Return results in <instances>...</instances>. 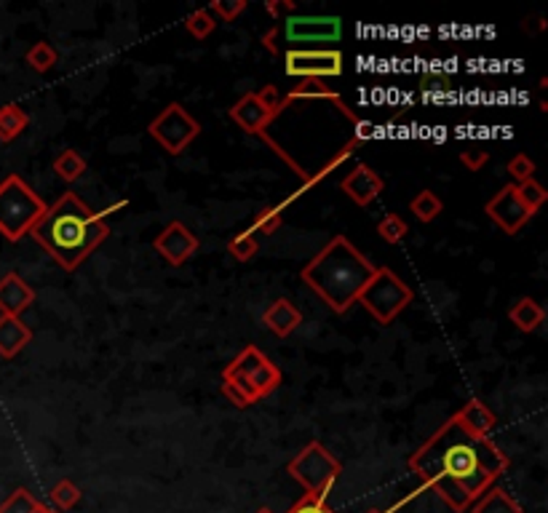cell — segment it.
<instances>
[{"mask_svg":"<svg viewBox=\"0 0 548 513\" xmlns=\"http://www.w3.org/2000/svg\"><path fill=\"white\" fill-rule=\"evenodd\" d=\"M509 174L514 176V184H519V182H527V179H533V174H535V164H533V158H527L525 153H517L511 161H509Z\"/></svg>","mask_w":548,"mask_h":513,"instance_id":"d590c367","label":"cell"},{"mask_svg":"<svg viewBox=\"0 0 548 513\" xmlns=\"http://www.w3.org/2000/svg\"><path fill=\"white\" fill-rule=\"evenodd\" d=\"M281 107L268 105L257 91L244 94L233 107H230V121L235 126H241L246 134H265V129L281 115Z\"/></svg>","mask_w":548,"mask_h":513,"instance_id":"8fae6325","label":"cell"},{"mask_svg":"<svg viewBox=\"0 0 548 513\" xmlns=\"http://www.w3.org/2000/svg\"><path fill=\"white\" fill-rule=\"evenodd\" d=\"M46 513H59V511H51V509H48V511H46Z\"/></svg>","mask_w":548,"mask_h":513,"instance_id":"7bdbcfd3","label":"cell"},{"mask_svg":"<svg viewBox=\"0 0 548 513\" xmlns=\"http://www.w3.org/2000/svg\"><path fill=\"white\" fill-rule=\"evenodd\" d=\"M222 393L238 409H246V406L260 401V396L252 388V382L246 377H238V374H222Z\"/></svg>","mask_w":548,"mask_h":513,"instance_id":"44dd1931","label":"cell"},{"mask_svg":"<svg viewBox=\"0 0 548 513\" xmlns=\"http://www.w3.org/2000/svg\"><path fill=\"white\" fill-rule=\"evenodd\" d=\"M30 126V115L19 105L0 107V142H13Z\"/></svg>","mask_w":548,"mask_h":513,"instance_id":"7402d4cb","label":"cell"},{"mask_svg":"<svg viewBox=\"0 0 548 513\" xmlns=\"http://www.w3.org/2000/svg\"><path fill=\"white\" fill-rule=\"evenodd\" d=\"M46 209L48 203L19 174H8L0 182V235L5 241L16 244L30 235Z\"/></svg>","mask_w":548,"mask_h":513,"instance_id":"277c9868","label":"cell"},{"mask_svg":"<svg viewBox=\"0 0 548 513\" xmlns=\"http://www.w3.org/2000/svg\"><path fill=\"white\" fill-rule=\"evenodd\" d=\"M32 303L35 292L19 273H5L0 278V316H21Z\"/></svg>","mask_w":548,"mask_h":513,"instance_id":"9a60e30c","label":"cell"},{"mask_svg":"<svg viewBox=\"0 0 548 513\" xmlns=\"http://www.w3.org/2000/svg\"><path fill=\"white\" fill-rule=\"evenodd\" d=\"M48 506H43L30 490L16 487L3 503H0V513H46Z\"/></svg>","mask_w":548,"mask_h":513,"instance_id":"cb8c5ba5","label":"cell"},{"mask_svg":"<svg viewBox=\"0 0 548 513\" xmlns=\"http://www.w3.org/2000/svg\"><path fill=\"white\" fill-rule=\"evenodd\" d=\"M227 252L233 260L238 262H249L257 252H260V241L254 238L252 230H244V233H235L230 241H227Z\"/></svg>","mask_w":548,"mask_h":513,"instance_id":"4316f807","label":"cell"},{"mask_svg":"<svg viewBox=\"0 0 548 513\" xmlns=\"http://www.w3.org/2000/svg\"><path fill=\"white\" fill-rule=\"evenodd\" d=\"M51 503L56 506V511H70L81 503V490L70 479H62L51 487Z\"/></svg>","mask_w":548,"mask_h":513,"instance_id":"4dcf8cb0","label":"cell"},{"mask_svg":"<svg viewBox=\"0 0 548 513\" xmlns=\"http://www.w3.org/2000/svg\"><path fill=\"white\" fill-rule=\"evenodd\" d=\"M471 513H525L522 506L503 490V487H490L474 506L468 509Z\"/></svg>","mask_w":548,"mask_h":513,"instance_id":"ffe728a7","label":"cell"},{"mask_svg":"<svg viewBox=\"0 0 548 513\" xmlns=\"http://www.w3.org/2000/svg\"><path fill=\"white\" fill-rule=\"evenodd\" d=\"M198 235L184 225V222H180V219H175V222H169L158 235H156V241H153V249L169 262V265H175V268H180V265H184L195 252H198Z\"/></svg>","mask_w":548,"mask_h":513,"instance_id":"7c38bea8","label":"cell"},{"mask_svg":"<svg viewBox=\"0 0 548 513\" xmlns=\"http://www.w3.org/2000/svg\"><path fill=\"white\" fill-rule=\"evenodd\" d=\"M509 321L525 332V335H533L544 321H546V311L538 300L533 297H519L511 308H509Z\"/></svg>","mask_w":548,"mask_h":513,"instance_id":"ac0fdd59","label":"cell"},{"mask_svg":"<svg viewBox=\"0 0 548 513\" xmlns=\"http://www.w3.org/2000/svg\"><path fill=\"white\" fill-rule=\"evenodd\" d=\"M257 513H273V511H270V509H260V511H257Z\"/></svg>","mask_w":548,"mask_h":513,"instance_id":"60d3db41","label":"cell"},{"mask_svg":"<svg viewBox=\"0 0 548 513\" xmlns=\"http://www.w3.org/2000/svg\"><path fill=\"white\" fill-rule=\"evenodd\" d=\"M276 35H278V30H276V27H273L270 32H265V35H262V46H265L270 54H281V48H278V43H276Z\"/></svg>","mask_w":548,"mask_h":513,"instance_id":"ab89813d","label":"cell"},{"mask_svg":"<svg viewBox=\"0 0 548 513\" xmlns=\"http://www.w3.org/2000/svg\"><path fill=\"white\" fill-rule=\"evenodd\" d=\"M287 471L305 490V495H319V498L330 500V495H332V490L343 474V463L321 441H311L305 449H300L289 460Z\"/></svg>","mask_w":548,"mask_h":513,"instance_id":"5b68a950","label":"cell"},{"mask_svg":"<svg viewBox=\"0 0 548 513\" xmlns=\"http://www.w3.org/2000/svg\"><path fill=\"white\" fill-rule=\"evenodd\" d=\"M32 340L30 327L19 316H0V355L13 358Z\"/></svg>","mask_w":548,"mask_h":513,"instance_id":"e0dca14e","label":"cell"},{"mask_svg":"<svg viewBox=\"0 0 548 513\" xmlns=\"http://www.w3.org/2000/svg\"><path fill=\"white\" fill-rule=\"evenodd\" d=\"M30 235L51 254V260L62 270L73 273L91 257L97 246L107 241L110 227L75 192H64L46 209Z\"/></svg>","mask_w":548,"mask_h":513,"instance_id":"7a4b0ae2","label":"cell"},{"mask_svg":"<svg viewBox=\"0 0 548 513\" xmlns=\"http://www.w3.org/2000/svg\"><path fill=\"white\" fill-rule=\"evenodd\" d=\"M184 30L195 38V40H206L214 30H217V19L209 13V8H198L184 19Z\"/></svg>","mask_w":548,"mask_h":513,"instance_id":"f1b7e54d","label":"cell"},{"mask_svg":"<svg viewBox=\"0 0 548 513\" xmlns=\"http://www.w3.org/2000/svg\"><path fill=\"white\" fill-rule=\"evenodd\" d=\"M287 513H335V509L330 506L327 498H319V495H303L292 509Z\"/></svg>","mask_w":548,"mask_h":513,"instance_id":"e575fe53","label":"cell"},{"mask_svg":"<svg viewBox=\"0 0 548 513\" xmlns=\"http://www.w3.org/2000/svg\"><path fill=\"white\" fill-rule=\"evenodd\" d=\"M300 99H330V102H335L338 107H346L343 99H340L324 81H319V78H308V81H303L300 86H295V89L281 99V105H284V110H287V105L300 102Z\"/></svg>","mask_w":548,"mask_h":513,"instance_id":"d6986e66","label":"cell"},{"mask_svg":"<svg viewBox=\"0 0 548 513\" xmlns=\"http://www.w3.org/2000/svg\"><path fill=\"white\" fill-rule=\"evenodd\" d=\"M412 300H415V292L390 268H377L364 292L359 295V303L364 305L366 313L382 327L393 324L398 313L409 308Z\"/></svg>","mask_w":548,"mask_h":513,"instance_id":"8992f818","label":"cell"},{"mask_svg":"<svg viewBox=\"0 0 548 513\" xmlns=\"http://www.w3.org/2000/svg\"><path fill=\"white\" fill-rule=\"evenodd\" d=\"M340 190L356 203V206H369L382 190H385V182L377 171L366 164H356L354 169L348 171L343 179H340Z\"/></svg>","mask_w":548,"mask_h":513,"instance_id":"4fadbf2b","label":"cell"},{"mask_svg":"<svg viewBox=\"0 0 548 513\" xmlns=\"http://www.w3.org/2000/svg\"><path fill=\"white\" fill-rule=\"evenodd\" d=\"M281 209L284 206H276V209H262L257 217H254V230L252 233H262V235H273L278 227H281V222H284V217H281Z\"/></svg>","mask_w":548,"mask_h":513,"instance_id":"d6a6232c","label":"cell"},{"mask_svg":"<svg viewBox=\"0 0 548 513\" xmlns=\"http://www.w3.org/2000/svg\"><path fill=\"white\" fill-rule=\"evenodd\" d=\"M244 11H246V0H214L209 5V13L214 19L219 16L222 21H235Z\"/></svg>","mask_w":548,"mask_h":513,"instance_id":"836d02e7","label":"cell"},{"mask_svg":"<svg viewBox=\"0 0 548 513\" xmlns=\"http://www.w3.org/2000/svg\"><path fill=\"white\" fill-rule=\"evenodd\" d=\"M366 513H388V511H377V509H372V511H366Z\"/></svg>","mask_w":548,"mask_h":513,"instance_id":"b9f144b4","label":"cell"},{"mask_svg":"<svg viewBox=\"0 0 548 513\" xmlns=\"http://www.w3.org/2000/svg\"><path fill=\"white\" fill-rule=\"evenodd\" d=\"M262 324L276 335V338H289L292 332H297L300 329V324H303V313H300V308L297 305H292L289 300H276L265 313H262Z\"/></svg>","mask_w":548,"mask_h":513,"instance_id":"2e32d148","label":"cell"},{"mask_svg":"<svg viewBox=\"0 0 548 513\" xmlns=\"http://www.w3.org/2000/svg\"><path fill=\"white\" fill-rule=\"evenodd\" d=\"M452 420H455L468 436H474V439H490L492 428L498 425L495 412H492L484 401H479V398L466 401L463 409H458V412L452 415Z\"/></svg>","mask_w":548,"mask_h":513,"instance_id":"5bb4252c","label":"cell"},{"mask_svg":"<svg viewBox=\"0 0 548 513\" xmlns=\"http://www.w3.org/2000/svg\"><path fill=\"white\" fill-rule=\"evenodd\" d=\"M284 70L289 78H338L346 70L343 51L338 48H287L284 51Z\"/></svg>","mask_w":548,"mask_h":513,"instance_id":"ba28073f","label":"cell"},{"mask_svg":"<svg viewBox=\"0 0 548 513\" xmlns=\"http://www.w3.org/2000/svg\"><path fill=\"white\" fill-rule=\"evenodd\" d=\"M374 270L377 268L346 235H335L316 257L303 265L300 278L321 297L330 311L343 316L351 311L354 303H359V295L364 292Z\"/></svg>","mask_w":548,"mask_h":513,"instance_id":"3957f363","label":"cell"},{"mask_svg":"<svg viewBox=\"0 0 548 513\" xmlns=\"http://www.w3.org/2000/svg\"><path fill=\"white\" fill-rule=\"evenodd\" d=\"M417 474L455 513L468 511L509 471L506 452L492 439L468 436L452 417L409 457Z\"/></svg>","mask_w":548,"mask_h":513,"instance_id":"6da1fadb","label":"cell"},{"mask_svg":"<svg viewBox=\"0 0 548 513\" xmlns=\"http://www.w3.org/2000/svg\"><path fill=\"white\" fill-rule=\"evenodd\" d=\"M517 192H519V201L527 206V211L530 214H535L544 203H546V198H548V192H546V187L533 176V179H527V182H519L517 184Z\"/></svg>","mask_w":548,"mask_h":513,"instance_id":"f546056e","label":"cell"},{"mask_svg":"<svg viewBox=\"0 0 548 513\" xmlns=\"http://www.w3.org/2000/svg\"><path fill=\"white\" fill-rule=\"evenodd\" d=\"M484 214L506 233V235H517L530 219L533 214L527 211V206L519 201V192H517V184H506L501 187L487 203H484Z\"/></svg>","mask_w":548,"mask_h":513,"instance_id":"30bf717a","label":"cell"},{"mask_svg":"<svg viewBox=\"0 0 548 513\" xmlns=\"http://www.w3.org/2000/svg\"><path fill=\"white\" fill-rule=\"evenodd\" d=\"M24 62L35 70V73H48L54 64H56V51H54V46L51 43H46V40H40V43H35L27 54H24Z\"/></svg>","mask_w":548,"mask_h":513,"instance_id":"83f0119b","label":"cell"},{"mask_svg":"<svg viewBox=\"0 0 548 513\" xmlns=\"http://www.w3.org/2000/svg\"><path fill=\"white\" fill-rule=\"evenodd\" d=\"M89 169L86 158L78 153V150H62L56 158H54V171L62 182H75L78 176H83V171Z\"/></svg>","mask_w":548,"mask_h":513,"instance_id":"484cf974","label":"cell"},{"mask_svg":"<svg viewBox=\"0 0 548 513\" xmlns=\"http://www.w3.org/2000/svg\"><path fill=\"white\" fill-rule=\"evenodd\" d=\"M407 233H409V225H407L398 214H385V217L377 222V235H380L385 244H398Z\"/></svg>","mask_w":548,"mask_h":513,"instance_id":"1f68e13d","label":"cell"},{"mask_svg":"<svg viewBox=\"0 0 548 513\" xmlns=\"http://www.w3.org/2000/svg\"><path fill=\"white\" fill-rule=\"evenodd\" d=\"M487 161H490V150H484V148H471V150L460 153V164L468 171H479Z\"/></svg>","mask_w":548,"mask_h":513,"instance_id":"8d00e7d4","label":"cell"},{"mask_svg":"<svg viewBox=\"0 0 548 513\" xmlns=\"http://www.w3.org/2000/svg\"><path fill=\"white\" fill-rule=\"evenodd\" d=\"M409 211L420 219V222H433L441 211H444V203L441 198L433 192V190H420L412 201H409Z\"/></svg>","mask_w":548,"mask_h":513,"instance_id":"d4e9b609","label":"cell"},{"mask_svg":"<svg viewBox=\"0 0 548 513\" xmlns=\"http://www.w3.org/2000/svg\"><path fill=\"white\" fill-rule=\"evenodd\" d=\"M284 35L289 48L338 43L343 35V21L338 16H289L284 19Z\"/></svg>","mask_w":548,"mask_h":513,"instance_id":"9c48e42d","label":"cell"},{"mask_svg":"<svg viewBox=\"0 0 548 513\" xmlns=\"http://www.w3.org/2000/svg\"><path fill=\"white\" fill-rule=\"evenodd\" d=\"M295 8H297V5L289 3V0H287V3H276V0H268V3H265V11H268L270 16H278L281 11H295Z\"/></svg>","mask_w":548,"mask_h":513,"instance_id":"f35d334b","label":"cell"},{"mask_svg":"<svg viewBox=\"0 0 548 513\" xmlns=\"http://www.w3.org/2000/svg\"><path fill=\"white\" fill-rule=\"evenodd\" d=\"M148 134L169 153L180 156L184 153L201 134V124L184 110L180 102H169L148 126Z\"/></svg>","mask_w":548,"mask_h":513,"instance_id":"52a82bcc","label":"cell"},{"mask_svg":"<svg viewBox=\"0 0 548 513\" xmlns=\"http://www.w3.org/2000/svg\"><path fill=\"white\" fill-rule=\"evenodd\" d=\"M246 380L252 382V388L257 390V396L265 398V396H270V393L281 385L284 374H281V369H278L270 358H265V361H262V363H260Z\"/></svg>","mask_w":548,"mask_h":513,"instance_id":"603a6c76","label":"cell"},{"mask_svg":"<svg viewBox=\"0 0 548 513\" xmlns=\"http://www.w3.org/2000/svg\"><path fill=\"white\" fill-rule=\"evenodd\" d=\"M450 89H452V83L447 75H425L420 81V91H425V94H447Z\"/></svg>","mask_w":548,"mask_h":513,"instance_id":"74e56055","label":"cell"}]
</instances>
